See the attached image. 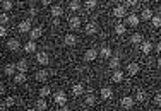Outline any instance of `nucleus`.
Masks as SVG:
<instances>
[{"instance_id": "obj_13", "label": "nucleus", "mask_w": 161, "mask_h": 111, "mask_svg": "<svg viewBox=\"0 0 161 111\" xmlns=\"http://www.w3.org/2000/svg\"><path fill=\"white\" fill-rule=\"evenodd\" d=\"M98 55L101 56V58H110V56H112V48H110V46H103L98 51Z\"/></svg>"}, {"instance_id": "obj_29", "label": "nucleus", "mask_w": 161, "mask_h": 111, "mask_svg": "<svg viewBox=\"0 0 161 111\" xmlns=\"http://www.w3.org/2000/svg\"><path fill=\"white\" fill-rule=\"evenodd\" d=\"M136 99L139 103H144L146 99H147V92H146V91H139V92L136 94Z\"/></svg>"}, {"instance_id": "obj_11", "label": "nucleus", "mask_w": 161, "mask_h": 111, "mask_svg": "<svg viewBox=\"0 0 161 111\" xmlns=\"http://www.w3.org/2000/svg\"><path fill=\"white\" fill-rule=\"evenodd\" d=\"M139 16H136V14H129L127 16V22H129V26H134V28H136V26H139Z\"/></svg>"}, {"instance_id": "obj_20", "label": "nucleus", "mask_w": 161, "mask_h": 111, "mask_svg": "<svg viewBox=\"0 0 161 111\" xmlns=\"http://www.w3.org/2000/svg\"><path fill=\"white\" fill-rule=\"evenodd\" d=\"M112 96H113L112 87H103L101 89V98L103 99H112Z\"/></svg>"}, {"instance_id": "obj_14", "label": "nucleus", "mask_w": 161, "mask_h": 111, "mask_svg": "<svg viewBox=\"0 0 161 111\" xmlns=\"http://www.w3.org/2000/svg\"><path fill=\"white\" fill-rule=\"evenodd\" d=\"M139 70H141L139 63H129V65H127V72H129V75H136Z\"/></svg>"}, {"instance_id": "obj_23", "label": "nucleus", "mask_w": 161, "mask_h": 111, "mask_svg": "<svg viewBox=\"0 0 161 111\" xmlns=\"http://www.w3.org/2000/svg\"><path fill=\"white\" fill-rule=\"evenodd\" d=\"M62 14H64L62 5H53V7H52V16H53V17H60Z\"/></svg>"}, {"instance_id": "obj_2", "label": "nucleus", "mask_w": 161, "mask_h": 111, "mask_svg": "<svg viewBox=\"0 0 161 111\" xmlns=\"http://www.w3.org/2000/svg\"><path fill=\"white\" fill-rule=\"evenodd\" d=\"M29 36H31V40H38V38L43 36V28L41 26H36V28H31V31H29Z\"/></svg>"}, {"instance_id": "obj_49", "label": "nucleus", "mask_w": 161, "mask_h": 111, "mask_svg": "<svg viewBox=\"0 0 161 111\" xmlns=\"http://www.w3.org/2000/svg\"><path fill=\"white\" fill-rule=\"evenodd\" d=\"M158 67H159V68H161V58H159V60H158Z\"/></svg>"}, {"instance_id": "obj_30", "label": "nucleus", "mask_w": 161, "mask_h": 111, "mask_svg": "<svg viewBox=\"0 0 161 111\" xmlns=\"http://www.w3.org/2000/svg\"><path fill=\"white\" fill-rule=\"evenodd\" d=\"M151 22H153V26H154V28H161V16H159V14L153 16L151 17Z\"/></svg>"}, {"instance_id": "obj_32", "label": "nucleus", "mask_w": 161, "mask_h": 111, "mask_svg": "<svg viewBox=\"0 0 161 111\" xmlns=\"http://www.w3.org/2000/svg\"><path fill=\"white\" fill-rule=\"evenodd\" d=\"M151 17H153V10L144 9L142 10V19H144V21H151Z\"/></svg>"}, {"instance_id": "obj_27", "label": "nucleus", "mask_w": 161, "mask_h": 111, "mask_svg": "<svg viewBox=\"0 0 161 111\" xmlns=\"http://www.w3.org/2000/svg\"><path fill=\"white\" fill-rule=\"evenodd\" d=\"M14 82H16V84H24L26 82V74H22V72L16 74V75H14Z\"/></svg>"}, {"instance_id": "obj_31", "label": "nucleus", "mask_w": 161, "mask_h": 111, "mask_svg": "<svg viewBox=\"0 0 161 111\" xmlns=\"http://www.w3.org/2000/svg\"><path fill=\"white\" fill-rule=\"evenodd\" d=\"M86 104L87 106H94V104H96V96H94V94L87 96V98H86Z\"/></svg>"}, {"instance_id": "obj_26", "label": "nucleus", "mask_w": 161, "mask_h": 111, "mask_svg": "<svg viewBox=\"0 0 161 111\" xmlns=\"http://www.w3.org/2000/svg\"><path fill=\"white\" fill-rule=\"evenodd\" d=\"M38 94H40V98H48V96L52 94V89H50V86H43Z\"/></svg>"}, {"instance_id": "obj_28", "label": "nucleus", "mask_w": 161, "mask_h": 111, "mask_svg": "<svg viewBox=\"0 0 161 111\" xmlns=\"http://www.w3.org/2000/svg\"><path fill=\"white\" fill-rule=\"evenodd\" d=\"M130 43H134V45H139V43H142V36H141L139 33H134L132 36H130Z\"/></svg>"}, {"instance_id": "obj_36", "label": "nucleus", "mask_w": 161, "mask_h": 111, "mask_svg": "<svg viewBox=\"0 0 161 111\" xmlns=\"http://www.w3.org/2000/svg\"><path fill=\"white\" fill-rule=\"evenodd\" d=\"M7 22H9V16H7L5 12H3V14H0V26L7 24Z\"/></svg>"}, {"instance_id": "obj_40", "label": "nucleus", "mask_w": 161, "mask_h": 111, "mask_svg": "<svg viewBox=\"0 0 161 111\" xmlns=\"http://www.w3.org/2000/svg\"><path fill=\"white\" fill-rule=\"evenodd\" d=\"M7 34V29H5V26H0V36H5Z\"/></svg>"}, {"instance_id": "obj_5", "label": "nucleus", "mask_w": 161, "mask_h": 111, "mask_svg": "<svg viewBox=\"0 0 161 111\" xmlns=\"http://www.w3.org/2000/svg\"><path fill=\"white\" fill-rule=\"evenodd\" d=\"M96 56H98V51L93 50V48H89L86 53H84V60H86V62H93V60H96Z\"/></svg>"}, {"instance_id": "obj_15", "label": "nucleus", "mask_w": 161, "mask_h": 111, "mask_svg": "<svg viewBox=\"0 0 161 111\" xmlns=\"http://www.w3.org/2000/svg\"><path fill=\"white\" fill-rule=\"evenodd\" d=\"M72 94L74 96H82L84 94V86L82 84H74V86H72Z\"/></svg>"}, {"instance_id": "obj_10", "label": "nucleus", "mask_w": 161, "mask_h": 111, "mask_svg": "<svg viewBox=\"0 0 161 111\" xmlns=\"http://www.w3.org/2000/svg\"><path fill=\"white\" fill-rule=\"evenodd\" d=\"M112 80L115 84H118V82H122V80H124V72L122 70H113V74H112Z\"/></svg>"}, {"instance_id": "obj_7", "label": "nucleus", "mask_w": 161, "mask_h": 111, "mask_svg": "<svg viewBox=\"0 0 161 111\" xmlns=\"http://www.w3.org/2000/svg\"><path fill=\"white\" fill-rule=\"evenodd\" d=\"M7 48L10 50V51H17L19 48H21V43L16 40V38H12V40H9L7 41Z\"/></svg>"}, {"instance_id": "obj_42", "label": "nucleus", "mask_w": 161, "mask_h": 111, "mask_svg": "<svg viewBox=\"0 0 161 111\" xmlns=\"http://www.w3.org/2000/svg\"><path fill=\"white\" fill-rule=\"evenodd\" d=\"M38 14V10L34 9V7H31V9H29V16H36Z\"/></svg>"}, {"instance_id": "obj_21", "label": "nucleus", "mask_w": 161, "mask_h": 111, "mask_svg": "<svg viewBox=\"0 0 161 111\" xmlns=\"http://www.w3.org/2000/svg\"><path fill=\"white\" fill-rule=\"evenodd\" d=\"M47 108H48L47 101H45L43 98H40V99H38V101H36V108H34V109H38V111H45Z\"/></svg>"}, {"instance_id": "obj_44", "label": "nucleus", "mask_w": 161, "mask_h": 111, "mask_svg": "<svg viewBox=\"0 0 161 111\" xmlns=\"http://www.w3.org/2000/svg\"><path fill=\"white\" fill-rule=\"evenodd\" d=\"M52 24H53V26H58V24H60L58 17H55V19H53V21H52Z\"/></svg>"}, {"instance_id": "obj_24", "label": "nucleus", "mask_w": 161, "mask_h": 111, "mask_svg": "<svg viewBox=\"0 0 161 111\" xmlns=\"http://www.w3.org/2000/svg\"><path fill=\"white\" fill-rule=\"evenodd\" d=\"M118 67H120V58L118 56H110V68L117 70Z\"/></svg>"}, {"instance_id": "obj_17", "label": "nucleus", "mask_w": 161, "mask_h": 111, "mask_svg": "<svg viewBox=\"0 0 161 111\" xmlns=\"http://www.w3.org/2000/svg\"><path fill=\"white\" fill-rule=\"evenodd\" d=\"M3 74H5V75H14V74H16V65H14V63H7L5 67H3Z\"/></svg>"}, {"instance_id": "obj_46", "label": "nucleus", "mask_w": 161, "mask_h": 111, "mask_svg": "<svg viewBox=\"0 0 161 111\" xmlns=\"http://www.w3.org/2000/svg\"><path fill=\"white\" fill-rule=\"evenodd\" d=\"M156 50H158V51L161 53V41H159V43H158V45H156Z\"/></svg>"}, {"instance_id": "obj_22", "label": "nucleus", "mask_w": 161, "mask_h": 111, "mask_svg": "<svg viewBox=\"0 0 161 111\" xmlns=\"http://www.w3.org/2000/svg\"><path fill=\"white\" fill-rule=\"evenodd\" d=\"M141 50H142V53H151V50H153V43L151 41H142V45H141Z\"/></svg>"}, {"instance_id": "obj_35", "label": "nucleus", "mask_w": 161, "mask_h": 111, "mask_svg": "<svg viewBox=\"0 0 161 111\" xmlns=\"http://www.w3.org/2000/svg\"><path fill=\"white\" fill-rule=\"evenodd\" d=\"M98 5V0H86V7L87 9H94Z\"/></svg>"}, {"instance_id": "obj_12", "label": "nucleus", "mask_w": 161, "mask_h": 111, "mask_svg": "<svg viewBox=\"0 0 161 111\" xmlns=\"http://www.w3.org/2000/svg\"><path fill=\"white\" fill-rule=\"evenodd\" d=\"M122 106H124L125 109H130L134 106V98H129V96H125V98H122Z\"/></svg>"}, {"instance_id": "obj_1", "label": "nucleus", "mask_w": 161, "mask_h": 111, "mask_svg": "<svg viewBox=\"0 0 161 111\" xmlns=\"http://www.w3.org/2000/svg\"><path fill=\"white\" fill-rule=\"evenodd\" d=\"M53 101H55V104H58V106H65L67 96H65V92H55L53 94Z\"/></svg>"}, {"instance_id": "obj_8", "label": "nucleus", "mask_w": 161, "mask_h": 111, "mask_svg": "<svg viewBox=\"0 0 161 111\" xmlns=\"http://www.w3.org/2000/svg\"><path fill=\"white\" fill-rule=\"evenodd\" d=\"M113 16L118 17V19L125 17V16H127V14H125V7H124V5H117V7L113 9Z\"/></svg>"}, {"instance_id": "obj_39", "label": "nucleus", "mask_w": 161, "mask_h": 111, "mask_svg": "<svg viewBox=\"0 0 161 111\" xmlns=\"http://www.w3.org/2000/svg\"><path fill=\"white\" fill-rule=\"evenodd\" d=\"M154 104L161 106V94H156V96H154Z\"/></svg>"}, {"instance_id": "obj_9", "label": "nucleus", "mask_w": 161, "mask_h": 111, "mask_svg": "<svg viewBox=\"0 0 161 111\" xmlns=\"http://www.w3.org/2000/svg\"><path fill=\"white\" fill-rule=\"evenodd\" d=\"M64 43L67 45V46H74V45L77 43V38H75L74 34H65V38H64Z\"/></svg>"}, {"instance_id": "obj_19", "label": "nucleus", "mask_w": 161, "mask_h": 111, "mask_svg": "<svg viewBox=\"0 0 161 111\" xmlns=\"http://www.w3.org/2000/svg\"><path fill=\"white\" fill-rule=\"evenodd\" d=\"M24 51L26 53H34V51H36V43H34L33 40L28 41V43L24 45Z\"/></svg>"}, {"instance_id": "obj_41", "label": "nucleus", "mask_w": 161, "mask_h": 111, "mask_svg": "<svg viewBox=\"0 0 161 111\" xmlns=\"http://www.w3.org/2000/svg\"><path fill=\"white\" fill-rule=\"evenodd\" d=\"M127 5H130V7H136V5H137V0H127Z\"/></svg>"}, {"instance_id": "obj_38", "label": "nucleus", "mask_w": 161, "mask_h": 111, "mask_svg": "<svg viewBox=\"0 0 161 111\" xmlns=\"http://www.w3.org/2000/svg\"><path fill=\"white\" fill-rule=\"evenodd\" d=\"M69 7H70V10H79V2H75V0H72L70 3H69Z\"/></svg>"}, {"instance_id": "obj_37", "label": "nucleus", "mask_w": 161, "mask_h": 111, "mask_svg": "<svg viewBox=\"0 0 161 111\" xmlns=\"http://www.w3.org/2000/svg\"><path fill=\"white\" fill-rule=\"evenodd\" d=\"M14 104H16V98L9 96V98L5 99V104H3V106H14Z\"/></svg>"}, {"instance_id": "obj_4", "label": "nucleus", "mask_w": 161, "mask_h": 111, "mask_svg": "<svg viewBox=\"0 0 161 111\" xmlns=\"http://www.w3.org/2000/svg\"><path fill=\"white\" fill-rule=\"evenodd\" d=\"M17 29H19V33H29L31 31V21H21L19 22V26H17Z\"/></svg>"}, {"instance_id": "obj_16", "label": "nucleus", "mask_w": 161, "mask_h": 111, "mask_svg": "<svg viewBox=\"0 0 161 111\" xmlns=\"http://www.w3.org/2000/svg\"><path fill=\"white\" fill-rule=\"evenodd\" d=\"M86 34H96V31H98V26L94 24V22H87L86 24Z\"/></svg>"}, {"instance_id": "obj_47", "label": "nucleus", "mask_w": 161, "mask_h": 111, "mask_svg": "<svg viewBox=\"0 0 161 111\" xmlns=\"http://www.w3.org/2000/svg\"><path fill=\"white\" fill-rule=\"evenodd\" d=\"M58 111H70V109H69V108H67V106H62V108H60Z\"/></svg>"}, {"instance_id": "obj_34", "label": "nucleus", "mask_w": 161, "mask_h": 111, "mask_svg": "<svg viewBox=\"0 0 161 111\" xmlns=\"http://www.w3.org/2000/svg\"><path fill=\"white\" fill-rule=\"evenodd\" d=\"M115 33H117V34H124L125 33V26L124 24H117V26H115Z\"/></svg>"}, {"instance_id": "obj_18", "label": "nucleus", "mask_w": 161, "mask_h": 111, "mask_svg": "<svg viewBox=\"0 0 161 111\" xmlns=\"http://www.w3.org/2000/svg\"><path fill=\"white\" fill-rule=\"evenodd\" d=\"M69 26H70V29H77L79 26H80V19L77 16L70 17V19H69Z\"/></svg>"}, {"instance_id": "obj_48", "label": "nucleus", "mask_w": 161, "mask_h": 111, "mask_svg": "<svg viewBox=\"0 0 161 111\" xmlns=\"http://www.w3.org/2000/svg\"><path fill=\"white\" fill-rule=\"evenodd\" d=\"M0 111H5V106L3 104H0Z\"/></svg>"}, {"instance_id": "obj_25", "label": "nucleus", "mask_w": 161, "mask_h": 111, "mask_svg": "<svg viewBox=\"0 0 161 111\" xmlns=\"http://www.w3.org/2000/svg\"><path fill=\"white\" fill-rule=\"evenodd\" d=\"M34 77H36V80H40V82H45V80H47V77H48V72H47V70H38Z\"/></svg>"}, {"instance_id": "obj_43", "label": "nucleus", "mask_w": 161, "mask_h": 111, "mask_svg": "<svg viewBox=\"0 0 161 111\" xmlns=\"http://www.w3.org/2000/svg\"><path fill=\"white\" fill-rule=\"evenodd\" d=\"M40 2H41V5L47 7V5H50V3H52V0H40Z\"/></svg>"}, {"instance_id": "obj_45", "label": "nucleus", "mask_w": 161, "mask_h": 111, "mask_svg": "<svg viewBox=\"0 0 161 111\" xmlns=\"http://www.w3.org/2000/svg\"><path fill=\"white\" fill-rule=\"evenodd\" d=\"M2 94H5V87L0 86V96H2Z\"/></svg>"}, {"instance_id": "obj_50", "label": "nucleus", "mask_w": 161, "mask_h": 111, "mask_svg": "<svg viewBox=\"0 0 161 111\" xmlns=\"http://www.w3.org/2000/svg\"><path fill=\"white\" fill-rule=\"evenodd\" d=\"M26 111H38V109H33V108H31V109H26Z\"/></svg>"}, {"instance_id": "obj_51", "label": "nucleus", "mask_w": 161, "mask_h": 111, "mask_svg": "<svg viewBox=\"0 0 161 111\" xmlns=\"http://www.w3.org/2000/svg\"><path fill=\"white\" fill-rule=\"evenodd\" d=\"M141 2H147V0H141Z\"/></svg>"}, {"instance_id": "obj_3", "label": "nucleus", "mask_w": 161, "mask_h": 111, "mask_svg": "<svg viewBox=\"0 0 161 111\" xmlns=\"http://www.w3.org/2000/svg\"><path fill=\"white\" fill-rule=\"evenodd\" d=\"M36 60H38V63H40V65H48L50 63V56H48L47 51H40L36 55Z\"/></svg>"}, {"instance_id": "obj_33", "label": "nucleus", "mask_w": 161, "mask_h": 111, "mask_svg": "<svg viewBox=\"0 0 161 111\" xmlns=\"http://www.w3.org/2000/svg\"><path fill=\"white\" fill-rule=\"evenodd\" d=\"M12 5H14V3L10 2V0H2V9L3 10H10V9H12Z\"/></svg>"}, {"instance_id": "obj_6", "label": "nucleus", "mask_w": 161, "mask_h": 111, "mask_svg": "<svg viewBox=\"0 0 161 111\" xmlns=\"http://www.w3.org/2000/svg\"><path fill=\"white\" fill-rule=\"evenodd\" d=\"M14 65H16V70L17 72H22V74H26V70H28V67H29L28 60H19V62L14 63Z\"/></svg>"}]
</instances>
